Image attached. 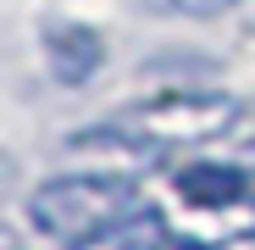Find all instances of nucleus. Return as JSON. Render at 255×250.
<instances>
[{
	"mask_svg": "<svg viewBox=\"0 0 255 250\" xmlns=\"http://www.w3.org/2000/svg\"><path fill=\"white\" fill-rule=\"evenodd\" d=\"M133 178L128 173H72V178H50L39 184L28 200V223L50 239H89L95 228L117 223L133 212Z\"/></svg>",
	"mask_w": 255,
	"mask_h": 250,
	"instance_id": "nucleus-1",
	"label": "nucleus"
},
{
	"mask_svg": "<svg viewBox=\"0 0 255 250\" xmlns=\"http://www.w3.org/2000/svg\"><path fill=\"white\" fill-rule=\"evenodd\" d=\"M239 100L228 95H211V89H172L161 100H144V106H128L117 117V128H128L144 145H205V139H222L233 122H239Z\"/></svg>",
	"mask_w": 255,
	"mask_h": 250,
	"instance_id": "nucleus-2",
	"label": "nucleus"
},
{
	"mask_svg": "<svg viewBox=\"0 0 255 250\" xmlns=\"http://www.w3.org/2000/svg\"><path fill=\"white\" fill-rule=\"evenodd\" d=\"M106 61V39L89 22H45V67L56 83H89Z\"/></svg>",
	"mask_w": 255,
	"mask_h": 250,
	"instance_id": "nucleus-3",
	"label": "nucleus"
},
{
	"mask_svg": "<svg viewBox=\"0 0 255 250\" xmlns=\"http://www.w3.org/2000/svg\"><path fill=\"white\" fill-rule=\"evenodd\" d=\"M178 200H189L194 212H217V206H233V200H250V173L244 161H189L178 167Z\"/></svg>",
	"mask_w": 255,
	"mask_h": 250,
	"instance_id": "nucleus-4",
	"label": "nucleus"
},
{
	"mask_svg": "<svg viewBox=\"0 0 255 250\" xmlns=\"http://www.w3.org/2000/svg\"><path fill=\"white\" fill-rule=\"evenodd\" d=\"M72 250H166V217L150 206H133L128 217L95 228L89 239H78Z\"/></svg>",
	"mask_w": 255,
	"mask_h": 250,
	"instance_id": "nucleus-5",
	"label": "nucleus"
},
{
	"mask_svg": "<svg viewBox=\"0 0 255 250\" xmlns=\"http://www.w3.org/2000/svg\"><path fill=\"white\" fill-rule=\"evenodd\" d=\"M155 11H172V17H222L233 11L239 0H150Z\"/></svg>",
	"mask_w": 255,
	"mask_h": 250,
	"instance_id": "nucleus-6",
	"label": "nucleus"
},
{
	"mask_svg": "<svg viewBox=\"0 0 255 250\" xmlns=\"http://www.w3.org/2000/svg\"><path fill=\"white\" fill-rule=\"evenodd\" d=\"M244 173H250V178H255V145H250V150H244Z\"/></svg>",
	"mask_w": 255,
	"mask_h": 250,
	"instance_id": "nucleus-7",
	"label": "nucleus"
},
{
	"mask_svg": "<svg viewBox=\"0 0 255 250\" xmlns=\"http://www.w3.org/2000/svg\"><path fill=\"white\" fill-rule=\"evenodd\" d=\"M250 28H255V6H250Z\"/></svg>",
	"mask_w": 255,
	"mask_h": 250,
	"instance_id": "nucleus-8",
	"label": "nucleus"
}]
</instances>
